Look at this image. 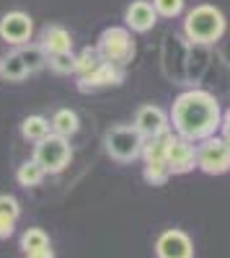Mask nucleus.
Wrapping results in <instances>:
<instances>
[{"instance_id": "obj_1", "label": "nucleus", "mask_w": 230, "mask_h": 258, "mask_svg": "<svg viewBox=\"0 0 230 258\" xmlns=\"http://www.w3.org/2000/svg\"><path fill=\"white\" fill-rule=\"evenodd\" d=\"M171 116H174V129L179 132V137L189 140V142L212 137L222 121L217 98L207 91L181 93L174 103Z\"/></svg>"}, {"instance_id": "obj_2", "label": "nucleus", "mask_w": 230, "mask_h": 258, "mask_svg": "<svg viewBox=\"0 0 230 258\" xmlns=\"http://www.w3.org/2000/svg\"><path fill=\"white\" fill-rule=\"evenodd\" d=\"M184 31L197 44H212L225 34V16L215 6H197L186 16Z\"/></svg>"}, {"instance_id": "obj_3", "label": "nucleus", "mask_w": 230, "mask_h": 258, "mask_svg": "<svg viewBox=\"0 0 230 258\" xmlns=\"http://www.w3.org/2000/svg\"><path fill=\"white\" fill-rule=\"evenodd\" d=\"M103 145H106V153L119 160V163H132L142 155V147H145V137L140 135V129L132 124H119V126H111L106 137H103Z\"/></svg>"}, {"instance_id": "obj_4", "label": "nucleus", "mask_w": 230, "mask_h": 258, "mask_svg": "<svg viewBox=\"0 0 230 258\" xmlns=\"http://www.w3.org/2000/svg\"><path fill=\"white\" fill-rule=\"evenodd\" d=\"M96 52L103 62H111V64H117V68H124V64L135 57V41H132L127 29L111 26V29H106L101 34Z\"/></svg>"}, {"instance_id": "obj_5", "label": "nucleus", "mask_w": 230, "mask_h": 258, "mask_svg": "<svg viewBox=\"0 0 230 258\" xmlns=\"http://www.w3.org/2000/svg\"><path fill=\"white\" fill-rule=\"evenodd\" d=\"M70 158H73V150H70L68 137H60V135L49 132L41 142H36L34 160L44 168V173H60V170H65Z\"/></svg>"}, {"instance_id": "obj_6", "label": "nucleus", "mask_w": 230, "mask_h": 258, "mask_svg": "<svg viewBox=\"0 0 230 258\" xmlns=\"http://www.w3.org/2000/svg\"><path fill=\"white\" fill-rule=\"evenodd\" d=\"M197 165L210 176H220L230 170V145L222 137H207L197 153Z\"/></svg>"}, {"instance_id": "obj_7", "label": "nucleus", "mask_w": 230, "mask_h": 258, "mask_svg": "<svg viewBox=\"0 0 230 258\" xmlns=\"http://www.w3.org/2000/svg\"><path fill=\"white\" fill-rule=\"evenodd\" d=\"M158 258H194L192 238L184 230H165L155 243Z\"/></svg>"}, {"instance_id": "obj_8", "label": "nucleus", "mask_w": 230, "mask_h": 258, "mask_svg": "<svg viewBox=\"0 0 230 258\" xmlns=\"http://www.w3.org/2000/svg\"><path fill=\"white\" fill-rule=\"evenodd\" d=\"M124 80V73L122 68H117V64L111 62H101L96 70L86 73V75H80V83H78V88L83 93H91V91H101V88H111V85H119Z\"/></svg>"}, {"instance_id": "obj_9", "label": "nucleus", "mask_w": 230, "mask_h": 258, "mask_svg": "<svg viewBox=\"0 0 230 258\" xmlns=\"http://www.w3.org/2000/svg\"><path fill=\"white\" fill-rule=\"evenodd\" d=\"M165 163L171 168V176H181V173H189L197 165V153L189 140L184 137H171V145H168V155H165Z\"/></svg>"}, {"instance_id": "obj_10", "label": "nucleus", "mask_w": 230, "mask_h": 258, "mask_svg": "<svg viewBox=\"0 0 230 258\" xmlns=\"http://www.w3.org/2000/svg\"><path fill=\"white\" fill-rule=\"evenodd\" d=\"M34 34V24L26 13L21 11H13V13H6L3 21H0V36H3L8 44H26Z\"/></svg>"}, {"instance_id": "obj_11", "label": "nucleus", "mask_w": 230, "mask_h": 258, "mask_svg": "<svg viewBox=\"0 0 230 258\" xmlns=\"http://www.w3.org/2000/svg\"><path fill=\"white\" fill-rule=\"evenodd\" d=\"M135 126L140 129V135L145 140H150V137L168 132V116H165L160 106H142L135 116Z\"/></svg>"}, {"instance_id": "obj_12", "label": "nucleus", "mask_w": 230, "mask_h": 258, "mask_svg": "<svg viewBox=\"0 0 230 258\" xmlns=\"http://www.w3.org/2000/svg\"><path fill=\"white\" fill-rule=\"evenodd\" d=\"M124 21H127V26L132 31H150L155 26V21H158V13L153 8V3H148V0H135V3L127 8V13H124Z\"/></svg>"}, {"instance_id": "obj_13", "label": "nucleus", "mask_w": 230, "mask_h": 258, "mask_svg": "<svg viewBox=\"0 0 230 258\" xmlns=\"http://www.w3.org/2000/svg\"><path fill=\"white\" fill-rule=\"evenodd\" d=\"M41 49L47 52V57L60 52H73V36L62 26H47L41 34Z\"/></svg>"}, {"instance_id": "obj_14", "label": "nucleus", "mask_w": 230, "mask_h": 258, "mask_svg": "<svg viewBox=\"0 0 230 258\" xmlns=\"http://www.w3.org/2000/svg\"><path fill=\"white\" fill-rule=\"evenodd\" d=\"M171 132H163L158 137H150L142 147V158H145V165H153V163H165V155H168V145H171ZM168 165V163H165Z\"/></svg>"}, {"instance_id": "obj_15", "label": "nucleus", "mask_w": 230, "mask_h": 258, "mask_svg": "<svg viewBox=\"0 0 230 258\" xmlns=\"http://www.w3.org/2000/svg\"><path fill=\"white\" fill-rule=\"evenodd\" d=\"M52 132L60 135V137H73L78 129H80V121H78V114L70 111V109H60L54 116H52Z\"/></svg>"}, {"instance_id": "obj_16", "label": "nucleus", "mask_w": 230, "mask_h": 258, "mask_svg": "<svg viewBox=\"0 0 230 258\" xmlns=\"http://www.w3.org/2000/svg\"><path fill=\"white\" fill-rule=\"evenodd\" d=\"M26 75H29V70H26L24 59L18 57V52H11L8 57L0 59V78H3V80L18 83V80H24Z\"/></svg>"}, {"instance_id": "obj_17", "label": "nucleus", "mask_w": 230, "mask_h": 258, "mask_svg": "<svg viewBox=\"0 0 230 258\" xmlns=\"http://www.w3.org/2000/svg\"><path fill=\"white\" fill-rule=\"evenodd\" d=\"M49 132H52V124L44 116H26L24 124H21V135L31 142H41Z\"/></svg>"}, {"instance_id": "obj_18", "label": "nucleus", "mask_w": 230, "mask_h": 258, "mask_svg": "<svg viewBox=\"0 0 230 258\" xmlns=\"http://www.w3.org/2000/svg\"><path fill=\"white\" fill-rule=\"evenodd\" d=\"M18 57L24 59L29 73H36V70H41L47 64V52L41 49V44H21Z\"/></svg>"}, {"instance_id": "obj_19", "label": "nucleus", "mask_w": 230, "mask_h": 258, "mask_svg": "<svg viewBox=\"0 0 230 258\" xmlns=\"http://www.w3.org/2000/svg\"><path fill=\"white\" fill-rule=\"evenodd\" d=\"M44 168H41L36 160H26L24 165L18 168V173H16V178H18V183L21 186H26V188H31V186H39L41 181H44Z\"/></svg>"}, {"instance_id": "obj_20", "label": "nucleus", "mask_w": 230, "mask_h": 258, "mask_svg": "<svg viewBox=\"0 0 230 258\" xmlns=\"http://www.w3.org/2000/svg\"><path fill=\"white\" fill-rule=\"evenodd\" d=\"M21 248L24 253H31V250H39V248H49V235L41 230V227H29L21 238Z\"/></svg>"}, {"instance_id": "obj_21", "label": "nucleus", "mask_w": 230, "mask_h": 258, "mask_svg": "<svg viewBox=\"0 0 230 258\" xmlns=\"http://www.w3.org/2000/svg\"><path fill=\"white\" fill-rule=\"evenodd\" d=\"M47 64L57 73V75H70L75 73V54L73 52H60V54H49Z\"/></svg>"}, {"instance_id": "obj_22", "label": "nucleus", "mask_w": 230, "mask_h": 258, "mask_svg": "<svg viewBox=\"0 0 230 258\" xmlns=\"http://www.w3.org/2000/svg\"><path fill=\"white\" fill-rule=\"evenodd\" d=\"M101 62H103V59L98 57V52H96V49H83L80 54H75V73L86 75V73L96 70Z\"/></svg>"}, {"instance_id": "obj_23", "label": "nucleus", "mask_w": 230, "mask_h": 258, "mask_svg": "<svg viewBox=\"0 0 230 258\" xmlns=\"http://www.w3.org/2000/svg\"><path fill=\"white\" fill-rule=\"evenodd\" d=\"M171 178V168L165 163H153V165H145V181L150 186H163L165 181Z\"/></svg>"}, {"instance_id": "obj_24", "label": "nucleus", "mask_w": 230, "mask_h": 258, "mask_svg": "<svg viewBox=\"0 0 230 258\" xmlns=\"http://www.w3.org/2000/svg\"><path fill=\"white\" fill-rule=\"evenodd\" d=\"M153 8H155V13H160L165 18H174L184 11V0H153Z\"/></svg>"}, {"instance_id": "obj_25", "label": "nucleus", "mask_w": 230, "mask_h": 258, "mask_svg": "<svg viewBox=\"0 0 230 258\" xmlns=\"http://www.w3.org/2000/svg\"><path fill=\"white\" fill-rule=\"evenodd\" d=\"M21 214V207L13 197H8V194H0V217H8V220H18Z\"/></svg>"}, {"instance_id": "obj_26", "label": "nucleus", "mask_w": 230, "mask_h": 258, "mask_svg": "<svg viewBox=\"0 0 230 258\" xmlns=\"http://www.w3.org/2000/svg\"><path fill=\"white\" fill-rule=\"evenodd\" d=\"M13 220H8V217H0V240H8L11 235H13Z\"/></svg>"}, {"instance_id": "obj_27", "label": "nucleus", "mask_w": 230, "mask_h": 258, "mask_svg": "<svg viewBox=\"0 0 230 258\" xmlns=\"http://www.w3.org/2000/svg\"><path fill=\"white\" fill-rule=\"evenodd\" d=\"M220 126H222V140L230 145V109L222 114V121H220Z\"/></svg>"}, {"instance_id": "obj_28", "label": "nucleus", "mask_w": 230, "mask_h": 258, "mask_svg": "<svg viewBox=\"0 0 230 258\" xmlns=\"http://www.w3.org/2000/svg\"><path fill=\"white\" fill-rule=\"evenodd\" d=\"M26 258H54V250L52 248H39V250L26 253Z\"/></svg>"}]
</instances>
